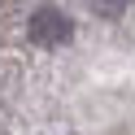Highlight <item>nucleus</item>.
I'll return each instance as SVG.
<instances>
[{
	"label": "nucleus",
	"mask_w": 135,
	"mask_h": 135,
	"mask_svg": "<svg viewBox=\"0 0 135 135\" xmlns=\"http://www.w3.org/2000/svg\"><path fill=\"white\" fill-rule=\"evenodd\" d=\"M31 39L35 44H44V48H57V44H65L70 39V18H65L61 9H35L31 13Z\"/></svg>",
	"instance_id": "f257e3e1"
},
{
	"label": "nucleus",
	"mask_w": 135,
	"mask_h": 135,
	"mask_svg": "<svg viewBox=\"0 0 135 135\" xmlns=\"http://www.w3.org/2000/svg\"><path fill=\"white\" fill-rule=\"evenodd\" d=\"M96 4H100L105 13H122V9H126V0H96Z\"/></svg>",
	"instance_id": "f03ea898"
}]
</instances>
